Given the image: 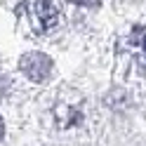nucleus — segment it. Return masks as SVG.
<instances>
[{
    "mask_svg": "<svg viewBox=\"0 0 146 146\" xmlns=\"http://www.w3.org/2000/svg\"><path fill=\"white\" fill-rule=\"evenodd\" d=\"M31 24L38 33H47L59 24V10L52 0H33L31 3Z\"/></svg>",
    "mask_w": 146,
    "mask_h": 146,
    "instance_id": "nucleus-1",
    "label": "nucleus"
},
{
    "mask_svg": "<svg viewBox=\"0 0 146 146\" xmlns=\"http://www.w3.org/2000/svg\"><path fill=\"white\" fill-rule=\"evenodd\" d=\"M19 68L26 73V78H31L33 83H42L50 78L52 73V59L42 52H26L19 59Z\"/></svg>",
    "mask_w": 146,
    "mask_h": 146,
    "instance_id": "nucleus-2",
    "label": "nucleus"
},
{
    "mask_svg": "<svg viewBox=\"0 0 146 146\" xmlns=\"http://www.w3.org/2000/svg\"><path fill=\"white\" fill-rule=\"evenodd\" d=\"M127 45H130L132 54L137 57L139 66H146V29L144 26H134L130 38H127Z\"/></svg>",
    "mask_w": 146,
    "mask_h": 146,
    "instance_id": "nucleus-3",
    "label": "nucleus"
},
{
    "mask_svg": "<svg viewBox=\"0 0 146 146\" xmlns=\"http://www.w3.org/2000/svg\"><path fill=\"white\" fill-rule=\"evenodd\" d=\"M5 137V125H3V118H0V139Z\"/></svg>",
    "mask_w": 146,
    "mask_h": 146,
    "instance_id": "nucleus-4",
    "label": "nucleus"
}]
</instances>
